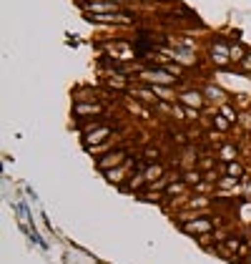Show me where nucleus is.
I'll use <instances>...</instances> for the list:
<instances>
[{
	"label": "nucleus",
	"mask_w": 251,
	"mask_h": 264,
	"mask_svg": "<svg viewBox=\"0 0 251 264\" xmlns=\"http://www.w3.org/2000/svg\"><path fill=\"white\" fill-rule=\"evenodd\" d=\"M143 176H146V181H149V184H153V181H158V179L166 176V169H163V164L153 161L149 166H143Z\"/></svg>",
	"instance_id": "9"
},
{
	"label": "nucleus",
	"mask_w": 251,
	"mask_h": 264,
	"mask_svg": "<svg viewBox=\"0 0 251 264\" xmlns=\"http://www.w3.org/2000/svg\"><path fill=\"white\" fill-rule=\"evenodd\" d=\"M133 96L146 101V103H158V98L153 96V88H151V91H149V88H138V91H133Z\"/></svg>",
	"instance_id": "16"
},
{
	"label": "nucleus",
	"mask_w": 251,
	"mask_h": 264,
	"mask_svg": "<svg viewBox=\"0 0 251 264\" xmlns=\"http://www.w3.org/2000/svg\"><path fill=\"white\" fill-rule=\"evenodd\" d=\"M88 10H91V13H98V15L118 13V3H113V0H91V3H88Z\"/></svg>",
	"instance_id": "7"
},
{
	"label": "nucleus",
	"mask_w": 251,
	"mask_h": 264,
	"mask_svg": "<svg viewBox=\"0 0 251 264\" xmlns=\"http://www.w3.org/2000/svg\"><path fill=\"white\" fill-rule=\"evenodd\" d=\"M126 161H128V148L126 146H121V148H116V151H108V153H103V156L96 161V166L106 174V171H111V169H118V166H123Z\"/></svg>",
	"instance_id": "1"
},
{
	"label": "nucleus",
	"mask_w": 251,
	"mask_h": 264,
	"mask_svg": "<svg viewBox=\"0 0 251 264\" xmlns=\"http://www.w3.org/2000/svg\"><path fill=\"white\" fill-rule=\"evenodd\" d=\"M228 58H231V56H228V51L221 46V43L211 48V60H214L216 65H226V60H228Z\"/></svg>",
	"instance_id": "13"
},
{
	"label": "nucleus",
	"mask_w": 251,
	"mask_h": 264,
	"mask_svg": "<svg viewBox=\"0 0 251 264\" xmlns=\"http://www.w3.org/2000/svg\"><path fill=\"white\" fill-rule=\"evenodd\" d=\"M128 108L133 114H138L141 118H149V108H143V106H138V103H133V101H128Z\"/></svg>",
	"instance_id": "19"
},
{
	"label": "nucleus",
	"mask_w": 251,
	"mask_h": 264,
	"mask_svg": "<svg viewBox=\"0 0 251 264\" xmlns=\"http://www.w3.org/2000/svg\"><path fill=\"white\" fill-rule=\"evenodd\" d=\"M228 56H231V60H244L246 58V53H244L241 46H231V48H228Z\"/></svg>",
	"instance_id": "18"
},
{
	"label": "nucleus",
	"mask_w": 251,
	"mask_h": 264,
	"mask_svg": "<svg viewBox=\"0 0 251 264\" xmlns=\"http://www.w3.org/2000/svg\"><path fill=\"white\" fill-rule=\"evenodd\" d=\"M186 206L191 209V211H201V214H208V209H211V196H201V194H196V196H188Z\"/></svg>",
	"instance_id": "6"
},
{
	"label": "nucleus",
	"mask_w": 251,
	"mask_h": 264,
	"mask_svg": "<svg viewBox=\"0 0 251 264\" xmlns=\"http://www.w3.org/2000/svg\"><path fill=\"white\" fill-rule=\"evenodd\" d=\"M153 93H156L158 98H163V101H174V98H176V93L171 91V88H166V86H158V83H153Z\"/></svg>",
	"instance_id": "15"
},
{
	"label": "nucleus",
	"mask_w": 251,
	"mask_h": 264,
	"mask_svg": "<svg viewBox=\"0 0 251 264\" xmlns=\"http://www.w3.org/2000/svg\"><path fill=\"white\" fill-rule=\"evenodd\" d=\"M178 101H181V106L196 108V111L203 106V96H201L199 91H183V93H178Z\"/></svg>",
	"instance_id": "8"
},
{
	"label": "nucleus",
	"mask_w": 251,
	"mask_h": 264,
	"mask_svg": "<svg viewBox=\"0 0 251 264\" xmlns=\"http://www.w3.org/2000/svg\"><path fill=\"white\" fill-rule=\"evenodd\" d=\"M244 71H251V56L244 58Z\"/></svg>",
	"instance_id": "22"
},
{
	"label": "nucleus",
	"mask_w": 251,
	"mask_h": 264,
	"mask_svg": "<svg viewBox=\"0 0 251 264\" xmlns=\"http://www.w3.org/2000/svg\"><path fill=\"white\" fill-rule=\"evenodd\" d=\"M219 114L228 121V123H236L241 116H239V111H234V108L231 106H228V103H221V108H219Z\"/></svg>",
	"instance_id": "14"
},
{
	"label": "nucleus",
	"mask_w": 251,
	"mask_h": 264,
	"mask_svg": "<svg viewBox=\"0 0 251 264\" xmlns=\"http://www.w3.org/2000/svg\"><path fill=\"white\" fill-rule=\"evenodd\" d=\"M181 179H183V184H188L191 189H196L201 181H203V171L201 169H191V171H183L181 174Z\"/></svg>",
	"instance_id": "11"
},
{
	"label": "nucleus",
	"mask_w": 251,
	"mask_h": 264,
	"mask_svg": "<svg viewBox=\"0 0 251 264\" xmlns=\"http://www.w3.org/2000/svg\"><path fill=\"white\" fill-rule=\"evenodd\" d=\"M131 169H133V159H128V161H126L123 166H118V169H111V171H106V181L108 184H123L126 179H131Z\"/></svg>",
	"instance_id": "4"
},
{
	"label": "nucleus",
	"mask_w": 251,
	"mask_h": 264,
	"mask_svg": "<svg viewBox=\"0 0 251 264\" xmlns=\"http://www.w3.org/2000/svg\"><path fill=\"white\" fill-rule=\"evenodd\" d=\"M214 128H216V131H228V128H231V123H228L221 114H216V116H214Z\"/></svg>",
	"instance_id": "17"
},
{
	"label": "nucleus",
	"mask_w": 251,
	"mask_h": 264,
	"mask_svg": "<svg viewBox=\"0 0 251 264\" xmlns=\"http://www.w3.org/2000/svg\"><path fill=\"white\" fill-rule=\"evenodd\" d=\"M221 171L226 174V176H234V179H239V181H244L246 179V169L239 164V161H231V164H224L221 166Z\"/></svg>",
	"instance_id": "10"
},
{
	"label": "nucleus",
	"mask_w": 251,
	"mask_h": 264,
	"mask_svg": "<svg viewBox=\"0 0 251 264\" xmlns=\"http://www.w3.org/2000/svg\"><path fill=\"white\" fill-rule=\"evenodd\" d=\"M221 96H224L221 88H214V86H208V88H206V98H221Z\"/></svg>",
	"instance_id": "20"
},
{
	"label": "nucleus",
	"mask_w": 251,
	"mask_h": 264,
	"mask_svg": "<svg viewBox=\"0 0 251 264\" xmlns=\"http://www.w3.org/2000/svg\"><path fill=\"white\" fill-rule=\"evenodd\" d=\"M143 156L149 159V161H156V159H158V148H146V151H143Z\"/></svg>",
	"instance_id": "21"
},
{
	"label": "nucleus",
	"mask_w": 251,
	"mask_h": 264,
	"mask_svg": "<svg viewBox=\"0 0 251 264\" xmlns=\"http://www.w3.org/2000/svg\"><path fill=\"white\" fill-rule=\"evenodd\" d=\"M236 156H239V148H236L234 144H224V146L219 148V159H221L224 164H231V161H236Z\"/></svg>",
	"instance_id": "12"
},
{
	"label": "nucleus",
	"mask_w": 251,
	"mask_h": 264,
	"mask_svg": "<svg viewBox=\"0 0 251 264\" xmlns=\"http://www.w3.org/2000/svg\"><path fill=\"white\" fill-rule=\"evenodd\" d=\"M100 114H103V106H98V103H75L73 106L75 118H88V116H100Z\"/></svg>",
	"instance_id": "5"
},
{
	"label": "nucleus",
	"mask_w": 251,
	"mask_h": 264,
	"mask_svg": "<svg viewBox=\"0 0 251 264\" xmlns=\"http://www.w3.org/2000/svg\"><path fill=\"white\" fill-rule=\"evenodd\" d=\"M108 136H113V126L111 123H103L98 128H93L91 134H86V148H96V146H103V141H106Z\"/></svg>",
	"instance_id": "3"
},
{
	"label": "nucleus",
	"mask_w": 251,
	"mask_h": 264,
	"mask_svg": "<svg viewBox=\"0 0 251 264\" xmlns=\"http://www.w3.org/2000/svg\"><path fill=\"white\" fill-rule=\"evenodd\" d=\"M216 227V219H211V214H201L199 219H194V222L183 224L181 229L186 234H196V236H203V234H211Z\"/></svg>",
	"instance_id": "2"
}]
</instances>
